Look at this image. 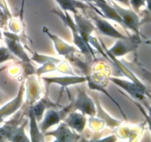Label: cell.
<instances>
[{"label":"cell","mask_w":151,"mask_h":142,"mask_svg":"<svg viewBox=\"0 0 151 142\" xmlns=\"http://www.w3.org/2000/svg\"><path fill=\"white\" fill-rule=\"evenodd\" d=\"M53 11L60 17V19L63 21V24L66 26L69 27L70 28L72 32V35H73L74 43L80 49L81 52H82L83 54L85 55L86 58L88 59V62H91L93 59H95V52L93 50V48L90 45V44H88V43L86 42L83 40V38L80 35L79 32H78V29H77V27L75 22L71 18V16H69L68 12H63L59 8L55 9Z\"/></svg>","instance_id":"cell-1"},{"label":"cell","mask_w":151,"mask_h":142,"mask_svg":"<svg viewBox=\"0 0 151 142\" xmlns=\"http://www.w3.org/2000/svg\"><path fill=\"white\" fill-rule=\"evenodd\" d=\"M86 10L88 11L86 12L87 16L90 18V19L92 21L94 25H95L96 28L102 34H103L105 36H107L112 37V38H117V39H119V38H128V36H124L123 34L119 32L116 28H114L107 20L103 19V16L99 15L92 7H91L89 6V7L86 9Z\"/></svg>","instance_id":"cell-2"},{"label":"cell","mask_w":151,"mask_h":142,"mask_svg":"<svg viewBox=\"0 0 151 142\" xmlns=\"http://www.w3.org/2000/svg\"><path fill=\"white\" fill-rule=\"evenodd\" d=\"M78 95L73 101L71 102L72 109L74 111L79 110L84 115L94 116L97 113V109L92 99L88 96L86 89L83 87H77Z\"/></svg>","instance_id":"cell-3"},{"label":"cell","mask_w":151,"mask_h":142,"mask_svg":"<svg viewBox=\"0 0 151 142\" xmlns=\"http://www.w3.org/2000/svg\"><path fill=\"white\" fill-rule=\"evenodd\" d=\"M107 1L113 6L114 8L116 10V13L120 16L124 28H128L137 34L139 33V28L141 23H140L139 17L137 14V13L130 9H125L120 7L113 0H107Z\"/></svg>","instance_id":"cell-4"},{"label":"cell","mask_w":151,"mask_h":142,"mask_svg":"<svg viewBox=\"0 0 151 142\" xmlns=\"http://www.w3.org/2000/svg\"><path fill=\"white\" fill-rule=\"evenodd\" d=\"M109 80L126 91L135 101H145L147 93L145 86H140L132 81H127L118 77H110Z\"/></svg>","instance_id":"cell-5"},{"label":"cell","mask_w":151,"mask_h":142,"mask_svg":"<svg viewBox=\"0 0 151 142\" xmlns=\"http://www.w3.org/2000/svg\"><path fill=\"white\" fill-rule=\"evenodd\" d=\"M72 109L71 104L65 106L60 110H55L54 109H50L47 111L44 115V118L40 124H38L41 132L43 133H47L49 128L54 126L55 124H60V121L65 118Z\"/></svg>","instance_id":"cell-6"},{"label":"cell","mask_w":151,"mask_h":142,"mask_svg":"<svg viewBox=\"0 0 151 142\" xmlns=\"http://www.w3.org/2000/svg\"><path fill=\"white\" fill-rule=\"evenodd\" d=\"M139 41L138 34L133 36H128L126 38H119L112 48L108 50V51L116 58L125 56L127 53L134 51L138 47Z\"/></svg>","instance_id":"cell-7"},{"label":"cell","mask_w":151,"mask_h":142,"mask_svg":"<svg viewBox=\"0 0 151 142\" xmlns=\"http://www.w3.org/2000/svg\"><path fill=\"white\" fill-rule=\"evenodd\" d=\"M93 2L95 4L97 7H94L91 2L87 3H88V5L91 7H92L99 15L103 16V18H106V19H111V20L116 22L117 23H119V25L123 26V23H122V19H121L120 16L118 15L116 10L114 8L113 6H112L109 1H106V0H94Z\"/></svg>","instance_id":"cell-8"},{"label":"cell","mask_w":151,"mask_h":142,"mask_svg":"<svg viewBox=\"0 0 151 142\" xmlns=\"http://www.w3.org/2000/svg\"><path fill=\"white\" fill-rule=\"evenodd\" d=\"M74 18H75V23L80 35L86 42L89 44L88 40L91 36V33L95 30H97L95 25L91 19L83 17L79 13H74Z\"/></svg>","instance_id":"cell-9"},{"label":"cell","mask_w":151,"mask_h":142,"mask_svg":"<svg viewBox=\"0 0 151 142\" xmlns=\"http://www.w3.org/2000/svg\"><path fill=\"white\" fill-rule=\"evenodd\" d=\"M46 135H52L55 138V141H76L80 139V136L64 122H60L57 130L52 132L45 133Z\"/></svg>","instance_id":"cell-10"},{"label":"cell","mask_w":151,"mask_h":142,"mask_svg":"<svg viewBox=\"0 0 151 142\" xmlns=\"http://www.w3.org/2000/svg\"><path fill=\"white\" fill-rule=\"evenodd\" d=\"M6 43H7L8 49L11 53L18 56L24 63L32 65L30 64V60H29L27 53L24 50L22 45L21 44L19 37L17 36L13 35V34H7V36H6Z\"/></svg>","instance_id":"cell-11"},{"label":"cell","mask_w":151,"mask_h":142,"mask_svg":"<svg viewBox=\"0 0 151 142\" xmlns=\"http://www.w3.org/2000/svg\"><path fill=\"white\" fill-rule=\"evenodd\" d=\"M63 121L72 130H74L78 133H83L86 124L87 119L86 118V115L81 112L70 111L67 116L65 117Z\"/></svg>","instance_id":"cell-12"},{"label":"cell","mask_w":151,"mask_h":142,"mask_svg":"<svg viewBox=\"0 0 151 142\" xmlns=\"http://www.w3.org/2000/svg\"><path fill=\"white\" fill-rule=\"evenodd\" d=\"M44 32L45 33H47V35L49 36V37L54 41L56 50H57L59 55H62V56H64L65 57L67 58L69 57V56L73 55L74 53L76 52V49H75V47L68 45V44H66L64 41H63L61 39H60L58 37L53 35V34L50 33L47 28H44Z\"/></svg>","instance_id":"cell-13"},{"label":"cell","mask_w":151,"mask_h":142,"mask_svg":"<svg viewBox=\"0 0 151 142\" xmlns=\"http://www.w3.org/2000/svg\"><path fill=\"white\" fill-rule=\"evenodd\" d=\"M59 4L60 7L63 11H70L73 13H78V9L84 10L88 8V3L79 0H55Z\"/></svg>","instance_id":"cell-14"},{"label":"cell","mask_w":151,"mask_h":142,"mask_svg":"<svg viewBox=\"0 0 151 142\" xmlns=\"http://www.w3.org/2000/svg\"><path fill=\"white\" fill-rule=\"evenodd\" d=\"M28 115L29 119V135L32 141H44L42 133L41 132L39 126L37 124V119L33 113L32 105L29 107Z\"/></svg>","instance_id":"cell-15"},{"label":"cell","mask_w":151,"mask_h":142,"mask_svg":"<svg viewBox=\"0 0 151 142\" xmlns=\"http://www.w3.org/2000/svg\"><path fill=\"white\" fill-rule=\"evenodd\" d=\"M43 79L47 83H56L62 87H67L71 84L83 83L87 81L86 77L81 76H66V77H55V78H43Z\"/></svg>","instance_id":"cell-16"},{"label":"cell","mask_w":151,"mask_h":142,"mask_svg":"<svg viewBox=\"0 0 151 142\" xmlns=\"http://www.w3.org/2000/svg\"><path fill=\"white\" fill-rule=\"evenodd\" d=\"M24 84H21V87L19 88V94H18L17 97L15 98L11 102L7 104L4 108L1 110V115H9L10 114H12L15 111L17 110L19 108L21 107L22 103H23V94L24 91Z\"/></svg>","instance_id":"cell-17"},{"label":"cell","mask_w":151,"mask_h":142,"mask_svg":"<svg viewBox=\"0 0 151 142\" xmlns=\"http://www.w3.org/2000/svg\"><path fill=\"white\" fill-rule=\"evenodd\" d=\"M31 105H32V111H33V113L35 115V118H36L37 121H39L42 118L44 111L47 108L57 107V105L53 103V102H52L50 100H49L47 96H44V98H42L41 100L38 101L35 104Z\"/></svg>","instance_id":"cell-18"},{"label":"cell","mask_w":151,"mask_h":142,"mask_svg":"<svg viewBox=\"0 0 151 142\" xmlns=\"http://www.w3.org/2000/svg\"><path fill=\"white\" fill-rule=\"evenodd\" d=\"M12 58L11 52L9 49L7 48H0V63L7 60V59Z\"/></svg>","instance_id":"cell-19"},{"label":"cell","mask_w":151,"mask_h":142,"mask_svg":"<svg viewBox=\"0 0 151 142\" xmlns=\"http://www.w3.org/2000/svg\"><path fill=\"white\" fill-rule=\"evenodd\" d=\"M130 4L136 11H139L142 6L146 5V0H130Z\"/></svg>","instance_id":"cell-20"},{"label":"cell","mask_w":151,"mask_h":142,"mask_svg":"<svg viewBox=\"0 0 151 142\" xmlns=\"http://www.w3.org/2000/svg\"><path fill=\"white\" fill-rule=\"evenodd\" d=\"M135 103V104L137 105V106H138V108L139 109V110L141 111L142 113L143 114V115L145 116V118L146 119V121H147V124H148V127H149V130H150V133H151V118L150 117V115H148V114L146 113L145 110V109L143 108V106H142V104H140L137 103V102H134Z\"/></svg>","instance_id":"cell-21"},{"label":"cell","mask_w":151,"mask_h":142,"mask_svg":"<svg viewBox=\"0 0 151 142\" xmlns=\"http://www.w3.org/2000/svg\"><path fill=\"white\" fill-rule=\"evenodd\" d=\"M113 1H119V2L122 3V4H124L125 5H126V6L131 5V4H130V0H113Z\"/></svg>","instance_id":"cell-22"},{"label":"cell","mask_w":151,"mask_h":142,"mask_svg":"<svg viewBox=\"0 0 151 142\" xmlns=\"http://www.w3.org/2000/svg\"><path fill=\"white\" fill-rule=\"evenodd\" d=\"M147 108H148V111H149L148 115H150V117L151 118V106H147Z\"/></svg>","instance_id":"cell-23"},{"label":"cell","mask_w":151,"mask_h":142,"mask_svg":"<svg viewBox=\"0 0 151 142\" xmlns=\"http://www.w3.org/2000/svg\"><path fill=\"white\" fill-rule=\"evenodd\" d=\"M82 1H86V2H91V1H94V0H81Z\"/></svg>","instance_id":"cell-24"},{"label":"cell","mask_w":151,"mask_h":142,"mask_svg":"<svg viewBox=\"0 0 151 142\" xmlns=\"http://www.w3.org/2000/svg\"><path fill=\"white\" fill-rule=\"evenodd\" d=\"M1 95H0V100H1Z\"/></svg>","instance_id":"cell-25"}]
</instances>
